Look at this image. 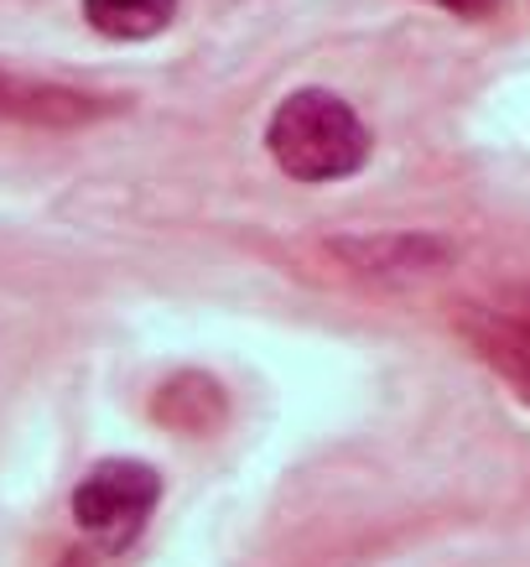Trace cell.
I'll use <instances>...</instances> for the list:
<instances>
[{
  "instance_id": "obj_9",
  "label": "cell",
  "mask_w": 530,
  "mask_h": 567,
  "mask_svg": "<svg viewBox=\"0 0 530 567\" xmlns=\"http://www.w3.org/2000/svg\"><path fill=\"white\" fill-rule=\"evenodd\" d=\"M52 567H94V563H89V551H63Z\"/></svg>"
},
{
  "instance_id": "obj_8",
  "label": "cell",
  "mask_w": 530,
  "mask_h": 567,
  "mask_svg": "<svg viewBox=\"0 0 530 567\" xmlns=\"http://www.w3.org/2000/svg\"><path fill=\"white\" fill-rule=\"evenodd\" d=\"M422 6L447 11V17H458V21H495L505 11V0H422Z\"/></svg>"
},
{
  "instance_id": "obj_2",
  "label": "cell",
  "mask_w": 530,
  "mask_h": 567,
  "mask_svg": "<svg viewBox=\"0 0 530 567\" xmlns=\"http://www.w3.org/2000/svg\"><path fill=\"white\" fill-rule=\"evenodd\" d=\"M162 505V474L141 458H104L73 484L69 511L79 532L104 551L131 547Z\"/></svg>"
},
{
  "instance_id": "obj_7",
  "label": "cell",
  "mask_w": 530,
  "mask_h": 567,
  "mask_svg": "<svg viewBox=\"0 0 530 567\" xmlns=\"http://www.w3.org/2000/svg\"><path fill=\"white\" fill-rule=\"evenodd\" d=\"M156 422H167L172 432H214L224 422V391L214 375H198V370H183L172 375L152 401Z\"/></svg>"
},
{
  "instance_id": "obj_5",
  "label": "cell",
  "mask_w": 530,
  "mask_h": 567,
  "mask_svg": "<svg viewBox=\"0 0 530 567\" xmlns=\"http://www.w3.org/2000/svg\"><path fill=\"white\" fill-rule=\"evenodd\" d=\"M328 256L339 260L349 276H416V271H437L453 245L437 240V235H422V229H385V235H349V240H333Z\"/></svg>"
},
{
  "instance_id": "obj_1",
  "label": "cell",
  "mask_w": 530,
  "mask_h": 567,
  "mask_svg": "<svg viewBox=\"0 0 530 567\" xmlns=\"http://www.w3.org/2000/svg\"><path fill=\"white\" fill-rule=\"evenodd\" d=\"M266 156L297 183H339L370 162V125L333 89H297L266 121Z\"/></svg>"
},
{
  "instance_id": "obj_6",
  "label": "cell",
  "mask_w": 530,
  "mask_h": 567,
  "mask_svg": "<svg viewBox=\"0 0 530 567\" xmlns=\"http://www.w3.org/2000/svg\"><path fill=\"white\" fill-rule=\"evenodd\" d=\"M79 17L104 42H152L177 21V0H79Z\"/></svg>"
},
{
  "instance_id": "obj_3",
  "label": "cell",
  "mask_w": 530,
  "mask_h": 567,
  "mask_svg": "<svg viewBox=\"0 0 530 567\" xmlns=\"http://www.w3.org/2000/svg\"><path fill=\"white\" fill-rule=\"evenodd\" d=\"M121 110L115 94L84 84H63V79H42V73H21L0 63V125H21V131H84L100 125Z\"/></svg>"
},
{
  "instance_id": "obj_4",
  "label": "cell",
  "mask_w": 530,
  "mask_h": 567,
  "mask_svg": "<svg viewBox=\"0 0 530 567\" xmlns=\"http://www.w3.org/2000/svg\"><path fill=\"white\" fill-rule=\"evenodd\" d=\"M463 333H468V344L479 349V360L495 364L499 375L530 401V292L474 308Z\"/></svg>"
}]
</instances>
